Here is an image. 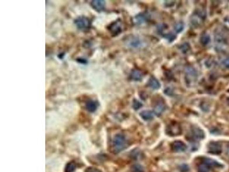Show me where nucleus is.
Here are the masks:
<instances>
[{"label": "nucleus", "mask_w": 229, "mask_h": 172, "mask_svg": "<svg viewBox=\"0 0 229 172\" xmlns=\"http://www.w3.org/2000/svg\"><path fill=\"white\" fill-rule=\"evenodd\" d=\"M210 169L211 168L209 165L202 162L198 166V172H209Z\"/></svg>", "instance_id": "20"}, {"label": "nucleus", "mask_w": 229, "mask_h": 172, "mask_svg": "<svg viewBox=\"0 0 229 172\" xmlns=\"http://www.w3.org/2000/svg\"><path fill=\"white\" fill-rule=\"evenodd\" d=\"M191 134L192 138L196 140H201L204 138L205 134L203 130L199 127L194 126L191 128Z\"/></svg>", "instance_id": "10"}, {"label": "nucleus", "mask_w": 229, "mask_h": 172, "mask_svg": "<svg viewBox=\"0 0 229 172\" xmlns=\"http://www.w3.org/2000/svg\"><path fill=\"white\" fill-rule=\"evenodd\" d=\"M75 24L77 28L81 30L88 29L91 25L89 20L84 16H81L77 18L75 20Z\"/></svg>", "instance_id": "5"}, {"label": "nucleus", "mask_w": 229, "mask_h": 172, "mask_svg": "<svg viewBox=\"0 0 229 172\" xmlns=\"http://www.w3.org/2000/svg\"></svg>", "instance_id": "38"}, {"label": "nucleus", "mask_w": 229, "mask_h": 172, "mask_svg": "<svg viewBox=\"0 0 229 172\" xmlns=\"http://www.w3.org/2000/svg\"><path fill=\"white\" fill-rule=\"evenodd\" d=\"M143 106V104L137 99H134L133 103H132V107L135 110H137L140 109Z\"/></svg>", "instance_id": "28"}, {"label": "nucleus", "mask_w": 229, "mask_h": 172, "mask_svg": "<svg viewBox=\"0 0 229 172\" xmlns=\"http://www.w3.org/2000/svg\"><path fill=\"white\" fill-rule=\"evenodd\" d=\"M180 50L183 52V53H187L189 51V50H190V45L189 44V43L187 42H185V43H183V44H182L180 47Z\"/></svg>", "instance_id": "25"}, {"label": "nucleus", "mask_w": 229, "mask_h": 172, "mask_svg": "<svg viewBox=\"0 0 229 172\" xmlns=\"http://www.w3.org/2000/svg\"><path fill=\"white\" fill-rule=\"evenodd\" d=\"M171 148L173 151L175 152H183L187 150V146L182 141H176L174 142L171 145Z\"/></svg>", "instance_id": "11"}, {"label": "nucleus", "mask_w": 229, "mask_h": 172, "mask_svg": "<svg viewBox=\"0 0 229 172\" xmlns=\"http://www.w3.org/2000/svg\"><path fill=\"white\" fill-rule=\"evenodd\" d=\"M175 4V1H165V5L168 7H171L173 6Z\"/></svg>", "instance_id": "32"}, {"label": "nucleus", "mask_w": 229, "mask_h": 172, "mask_svg": "<svg viewBox=\"0 0 229 172\" xmlns=\"http://www.w3.org/2000/svg\"><path fill=\"white\" fill-rule=\"evenodd\" d=\"M198 78V74L197 71L192 67H189L186 70L185 80L186 83L189 86H192L195 84Z\"/></svg>", "instance_id": "4"}, {"label": "nucleus", "mask_w": 229, "mask_h": 172, "mask_svg": "<svg viewBox=\"0 0 229 172\" xmlns=\"http://www.w3.org/2000/svg\"><path fill=\"white\" fill-rule=\"evenodd\" d=\"M131 171L132 172H144V169L140 164H135L132 166Z\"/></svg>", "instance_id": "24"}, {"label": "nucleus", "mask_w": 229, "mask_h": 172, "mask_svg": "<svg viewBox=\"0 0 229 172\" xmlns=\"http://www.w3.org/2000/svg\"><path fill=\"white\" fill-rule=\"evenodd\" d=\"M78 61L79 62V63H82V64H85V63H87V60H85V59H78Z\"/></svg>", "instance_id": "35"}, {"label": "nucleus", "mask_w": 229, "mask_h": 172, "mask_svg": "<svg viewBox=\"0 0 229 172\" xmlns=\"http://www.w3.org/2000/svg\"><path fill=\"white\" fill-rule=\"evenodd\" d=\"M228 152H229V150H228Z\"/></svg>", "instance_id": "37"}, {"label": "nucleus", "mask_w": 229, "mask_h": 172, "mask_svg": "<svg viewBox=\"0 0 229 172\" xmlns=\"http://www.w3.org/2000/svg\"><path fill=\"white\" fill-rule=\"evenodd\" d=\"M202 162L205 163L210 168H219L222 166V165L218 162L210 158H203L202 159Z\"/></svg>", "instance_id": "16"}, {"label": "nucleus", "mask_w": 229, "mask_h": 172, "mask_svg": "<svg viewBox=\"0 0 229 172\" xmlns=\"http://www.w3.org/2000/svg\"><path fill=\"white\" fill-rule=\"evenodd\" d=\"M228 104L229 105V98L228 99Z\"/></svg>", "instance_id": "36"}, {"label": "nucleus", "mask_w": 229, "mask_h": 172, "mask_svg": "<svg viewBox=\"0 0 229 172\" xmlns=\"http://www.w3.org/2000/svg\"><path fill=\"white\" fill-rule=\"evenodd\" d=\"M163 37L165 39H166L167 40H168L169 42H173L176 39V36H175V34L171 33V32L163 35Z\"/></svg>", "instance_id": "27"}, {"label": "nucleus", "mask_w": 229, "mask_h": 172, "mask_svg": "<svg viewBox=\"0 0 229 172\" xmlns=\"http://www.w3.org/2000/svg\"><path fill=\"white\" fill-rule=\"evenodd\" d=\"M206 17V12L202 9L196 10L190 17V23L192 26L197 28L202 25Z\"/></svg>", "instance_id": "1"}, {"label": "nucleus", "mask_w": 229, "mask_h": 172, "mask_svg": "<svg viewBox=\"0 0 229 172\" xmlns=\"http://www.w3.org/2000/svg\"><path fill=\"white\" fill-rule=\"evenodd\" d=\"M166 132L169 136L175 137L180 135L182 132V130L180 125L178 123L173 122L167 126Z\"/></svg>", "instance_id": "3"}, {"label": "nucleus", "mask_w": 229, "mask_h": 172, "mask_svg": "<svg viewBox=\"0 0 229 172\" xmlns=\"http://www.w3.org/2000/svg\"><path fill=\"white\" fill-rule=\"evenodd\" d=\"M222 64H223V65L226 68H229V58H227V59H225V60L222 62Z\"/></svg>", "instance_id": "33"}, {"label": "nucleus", "mask_w": 229, "mask_h": 172, "mask_svg": "<svg viewBox=\"0 0 229 172\" xmlns=\"http://www.w3.org/2000/svg\"><path fill=\"white\" fill-rule=\"evenodd\" d=\"M164 93L168 95V96H173L174 95V90L171 88V87H167L166 88L164 91Z\"/></svg>", "instance_id": "30"}, {"label": "nucleus", "mask_w": 229, "mask_h": 172, "mask_svg": "<svg viewBox=\"0 0 229 172\" xmlns=\"http://www.w3.org/2000/svg\"><path fill=\"white\" fill-rule=\"evenodd\" d=\"M130 77L134 81H141L143 78V74L140 71L135 69L131 71Z\"/></svg>", "instance_id": "17"}, {"label": "nucleus", "mask_w": 229, "mask_h": 172, "mask_svg": "<svg viewBox=\"0 0 229 172\" xmlns=\"http://www.w3.org/2000/svg\"><path fill=\"white\" fill-rule=\"evenodd\" d=\"M215 43L216 48L218 50H221L224 48L226 44V39L222 33L218 32L215 35Z\"/></svg>", "instance_id": "8"}, {"label": "nucleus", "mask_w": 229, "mask_h": 172, "mask_svg": "<svg viewBox=\"0 0 229 172\" xmlns=\"http://www.w3.org/2000/svg\"><path fill=\"white\" fill-rule=\"evenodd\" d=\"M127 146V141L125 137L121 134H116L113 140V147L116 153H119L124 150Z\"/></svg>", "instance_id": "2"}, {"label": "nucleus", "mask_w": 229, "mask_h": 172, "mask_svg": "<svg viewBox=\"0 0 229 172\" xmlns=\"http://www.w3.org/2000/svg\"><path fill=\"white\" fill-rule=\"evenodd\" d=\"M98 106V103L94 100H89L85 104V108L90 113H94L96 111Z\"/></svg>", "instance_id": "13"}, {"label": "nucleus", "mask_w": 229, "mask_h": 172, "mask_svg": "<svg viewBox=\"0 0 229 172\" xmlns=\"http://www.w3.org/2000/svg\"><path fill=\"white\" fill-rule=\"evenodd\" d=\"M141 156V152L138 149H135L131 153V157L134 159H138Z\"/></svg>", "instance_id": "26"}, {"label": "nucleus", "mask_w": 229, "mask_h": 172, "mask_svg": "<svg viewBox=\"0 0 229 172\" xmlns=\"http://www.w3.org/2000/svg\"><path fill=\"white\" fill-rule=\"evenodd\" d=\"M129 45L134 48H137L139 47L141 45V42L140 40H139L137 38H133L131 40H130L129 41Z\"/></svg>", "instance_id": "21"}, {"label": "nucleus", "mask_w": 229, "mask_h": 172, "mask_svg": "<svg viewBox=\"0 0 229 172\" xmlns=\"http://www.w3.org/2000/svg\"><path fill=\"white\" fill-rule=\"evenodd\" d=\"M184 28H185V25L182 22L178 23L177 24H175V25L174 26V30H175V32L176 33H180L181 32L183 31V30L184 29Z\"/></svg>", "instance_id": "23"}, {"label": "nucleus", "mask_w": 229, "mask_h": 172, "mask_svg": "<svg viewBox=\"0 0 229 172\" xmlns=\"http://www.w3.org/2000/svg\"><path fill=\"white\" fill-rule=\"evenodd\" d=\"M209 153L213 154H220L222 153V146L216 142H211L207 146Z\"/></svg>", "instance_id": "9"}, {"label": "nucleus", "mask_w": 229, "mask_h": 172, "mask_svg": "<svg viewBox=\"0 0 229 172\" xmlns=\"http://www.w3.org/2000/svg\"><path fill=\"white\" fill-rule=\"evenodd\" d=\"M108 30L113 36L119 35L122 32V25L120 20H117L112 23L109 27Z\"/></svg>", "instance_id": "7"}, {"label": "nucleus", "mask_w": 229, "mask_h": 172, "mask_svg": "<svg viewBox=\"0 0 229 172\" xmlns=\"http://www.w3.org/2000/svg\"><path fill=\"white\" fill-rule=\"evenodd\" d=\"M91 5L94 11L100 12L105 8L106 1L104 0H94L91 1Z\"/></svg>", "instance_id": "12"}, {"label": "nucleus", "mask_w": 229, "mask_h": 172, "mask_svg": "<svg viewBox=\"0 0 229 172\" xmlns=\"http://www.w3.org/2000/svg\"><path fill=\"white\" fill-rule=\"evenodd\" d=\"M190 170L189 166L186 164H182L179 166V171L181 172H187Z\"/></svg>", "instance_id": "29"}, {"label": "nucleus", "mask_w": 229, "mask_h": 172, "mask_svg": "<svg viewBox=\"0 0 229 172\" xmlns=\"http://www.w3.org/2000/svg\"><path fill=\"white\" fill-rule=\"evenodd\" d=\"M151 18L148 12H143L137 14L133 18V22L136 25H141L148 21Z\"/></svg>", "instance_id": "6"}, {"label": "nucleus", "mask_w": 229, "mask_h": 172, "mask_svg": "<svg viewBox=\"0 0 229 172\" xmlns=\"http://www.w3.org/2000/svg\"><path fill=\"white\" fill-rule=\"evenodd\" d=\"M166 28H167V25H165V24H162V25H159V27H158V29H159L158 30H159L160 32L162 33V32H163V30H164V29H165Z\"/></svg>", "instance_id": "34"}, {"label": "nucleus", "mask_w": 229, "mask_h": 172, "mask_svg": "<svg viewBox=\"0 0 229 172\" xmlns=\"http://www.w3.org/2000/svg\"><path fill=\"white\" fill-rule=\"evenodd\" d=\"M85 172H101L100 170L93 167H89L85 170Z\"/></svg>", "instance_id": "31"}, {"label": "nucleus", "mask_w": 229, "mask_h": 172, "mask_svg": "<svg viewBox=\"0 0 229 172\" xmlns=\"http://www.w3.org/2000/svg\"><path fill=\"white\" fill-rule=\"evenodd\" d=\"M148 86L154 90H158L161 87V83L156 78L152 76L148 81Z\"/></svg>", "instance_id": "14"}, {"label": "nucleus", "mask_w": 229, "mask_h": 172, "mask_svg": "<svg viewBox=\"0 0 229 172\" xmlns=\"http://www.w3.org/2000/svg\"><path fill=\"white\" fill-rule=\"evenodd\" d=\"M76 169V165L73 162H69L66 166L65 172H73Z\"/></svg>", "instance_id": "22"}, {"label": "nucleus", "mask_w": 229, "mask_h": 172, "mask_svg": "<svg viewBox=\"0 0 229 172\" xmlns=\"http://www.w3.org/2000/svg\"><path fill=\"white\" fill-rule=\"evenodd\" d=\"M166 108L165 104L162 102H159L155 106L154 110V113L158 116H160L165 111Z\"/></svg>", "instance_id": "15"}, {"label": "nucleus", "mask_w": 229, "mask_h": 172, "mask_svg": "<svg viewBox=\"0 0 229 172\" xmlns=\"http://www.w3.org/2000/svg\"><path fill=\"white\" fill-rule=\"evenodd\" d=\"M140 116L144 120H150L154 118V113L150 110H144L140 113Z\"/></svg>", "instance_id": "18"}, {"label": "nucleus", "mask_w": 229, "mask_h": 172, "mask_svg": "<svg viewBox=\"0 0 229 172\" xmlns=\"http://www.w3.org/2000/svg\"><path fill=\"white\" fill-rule=\"evenodd\" d=\"M210 41H211L210 36L207 33H204L202 35L200 38V42L202 44V45L204 46L207 45L210 43Z\"/></svg>", "instance_id": "19"}]
</instances>
